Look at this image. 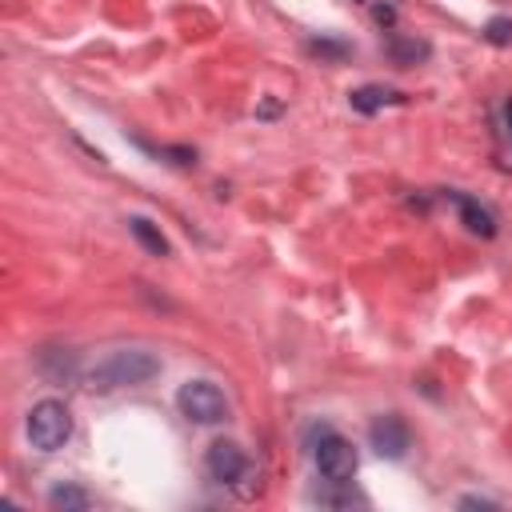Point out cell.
I'll list each match as a JSON object with an SVG mask.
<instances>
[{
    "label": "cell",
    "mask_w": 512,
    "mask_h": 512,
    "mask_svg": "<svg viewBox=\"0 0 512 512\" xmlns=\"http://www.w3.org/2000/svg\"><path fill=\"white\" fill-rule=\"evenodd\" d=\"M485 40L488 45H497V48H505L512 45V16H493L485 25Z\"/></svg>",
    "instance_id": "4fadbf2b"
},
{
    "label": "cell",
    "mask_w": 512,
    "mask_h": 512,
    "mask_svg": "<svg viewBox=\"0 0 512 512\" xmlns=\"http://www.w3.org/2000/svg\"><path fill=\"white\" fill-rule=\"evenodd\" d=\"M308 53H313V56H320V60H333V65H340V60H348V53H353V48H348L345 40L313 36V40H308Z\"/></svg>",
    "instance_id": "7c38bea8"
},
{
    "label": "cell",
    "mask_w": 512,
    "mask_h": 512,
    "mask_svg": "<svg viewBox=\"0 0 512 512\" xmlns=\"http://www.w3.org/2000/svg\"><path fill=\"white\" fill-rule=\"evenodd\" d=\"M448 200L457 205V213H460V220H465L468 233H477V236H485V240L497 236V220H493L488 208H480V200L465 196V193H448Z\"/></svg>",
    "instance_id": "52a82bcc"
},
{
    "label": "cell",
    "mask_w": 512,
    "mask_h": 512,
    "mask_svg": "<svg viewBox=\"0 0 512 512\" xmlns=\"http://www.w3.org/2000/svg\"><path fill=\"white\" fill-rule=\"evenodd\" d=\"M205 468H208V477H213V480H220V485L233 488L253 465H248L245 448H240L236 440H213V445H208V457H205Z\"/></svg>",
    "instance_id": "8992f818"
},
{
    "label": "cell",
    "mask_w": 512,
    "mask_h": 512,
    "mask_svg": "<svg viewBox=\"0 0 512 512\" xmlns=\"http://www.w3.org/2000/svg\"><path fill=\"white\" fill-rule=\"evenodd\" d=\"M376 20H380V25H393V20H397V13H393V8H388V5H380V8H376Z\"/></svg>",
    "instance_id": "e0dca14e"
},
{
    "label": "cell",
    "mask_w": 512,
    "mask_h": 512,
    "mask_svg": "<svg viewBox=\"0 0 512 512\" xmlns=\"http://www.w3.org/2000/svg\"><path fill=\"white\" fill-rule=\"evenodd\" d=\"M128 233L136 236V245L145 248L148 256H168V240H165V233H160L148 216H133V220H128Z\"/></svg>",
    "instance_id": "9c48e42d"
},
{
    "label": "cell",
    "mask_w": 512,
    "mask_h": 512,
    "mask_svg": "<svg viewBox=\"0 0 512 512\" xmlns=\"http://www.w3.org/2000/svg\"><path fill=\"white\" fill-rule=\"evenodd\" d=\"M348 105H353L356 113L373 116L388 105H405V96L393 93V88H385V85H365V88H356V93H348Z\"/></svg>",
    "instance_id": "ba28073f"
},
{
    "label": "cell",
    "mask_w": 512,
    "mask_h": 512,
    "mask_svg": "<svg viewBox=\"0 0 512 512\" xmlns=\"http://www.w3.org/2000/svg\"><path fill=\"white\" fill-rule=\"evenodd\" d=\"M368 445H373V453L385 457V460H405L408 448H413V433H408L405 417L385 413L368 425Z\"/></svg>",
    "instance_id": "5b68a950"
},
{
    "label": "cell",
    "mask_w": 512,
    "mask_h": 512,
    "mask_svg": "<svg viewBox=\"0 0 512 512\" xmlns=\"http://www.w3.org/2000/svg\"><path fill=\"white\" fill-rule=\"evenodd\" d=\"M505 125H508V136H512V100L505 105Z\"/></svg>",
    "instance_id": "ac0fdd59"
},
{
    "label": "cell",
    "mask_w": 512,
    "mask_h": 512,
    "mask_svg": "<svg viewBox=\"0 0 512 512\" xmlns=\"http://www.w3.org/2000/svg\"><path fill=\"white\" fill-rule=\"evenodd\" d=\"M388 56H393L397 65H417V60H425V56H428V45H425V40L393 36V40H388Z\"/></svg>",
    "instance_id": "8fae6325"
},
{
    "label": "cell",
    "mask_w": 512,
    "mask_h": 512,
    "mask_svg": "<svg viewBox=\"0 0 512 512\" xmlns=\"http://www.w3.org/2000/svg\"><path fill=\"white\" fill-rule=\"evenodd\" d=\"M73 437V413L60 400H40V405L28 413V440L40 453H60Z\"/></svg>",
    "instance_id": "7a4b0ae2"
},
{
    "label": "cell",
    "mask_w": 512,
    "mask_h": 512,
    "mask_svg": "<svg viewBox=\"0 0 512 512\" xmlns=\"http://www.w3.org/2000/svg\"><path fill=\"white\" fill-rule=\"evenodd\" d=\"M316 505H336V508H353V505H368L365 497L348 493V485H340V493H316Z\"/></svg>",
    "instance_id": "5bb4252c"
},
{
    "label": "cell",
    "mask_w": 512,
    "mask_h": 512,
    "mask_svg": "<svg viewBox=\"0 0 512 512\" xmlns=\"http://www.w3.org/2000/svg\"><path fill=\"white\" fill-rule=\"evenodd\" d=\"M176 408H180V417L193 420V425H220V420L228 417V400L213 380H188V385H180Z\"/></svg>",
    "instance_id": "3957f363"
},
{
    "label": "cell",
    "mask_w": 512,
    "mask_h": 512,
    "mask_svg": "<svg viewBox=\"0 0 512 512\" xmlns=\"http://www.w3.org/2000/svg\"><path fill=\"white\" fill-rule=\"evenodd\" d=\"M148 148V145H145ZM153 156H168L173 165H180V168H188V165H196V153L193 148H148Z\"/></svg>",
    "instance_id": "9a60e30c"
},
{
    "label": "cell",
    "mask_w": 512,
    "mask_h": 512,
    "mask_svg": "<svg viewBox=\"0 0 512 512\" xmlns=\"http://www.w3.org/2000/svg\"><path fill=\"white\" fill-rule=\"evenodd\" d=\"M460 508H497V500H488V497H460Z\"/></svg>",
    "instance_id": "2e32d148"
},
{
    "label": "cell",
    "mask_w": 512,
    "mask_h": 512,
    "mask_svg": "<svg viewBox=\"0 0 512 512\" xmlns=\"http://www.w3.org/2000/svg\"><path fill=\"white\" fill-rule=\"evenodd\" d=\"M313 457H316V468H320V477L328 480V485H353V477H356V468H360V457H356V448H353V440H345V437H336V433H320V445L313 448Z\"/></svg>",
    "instance_id": "277c9868"
},
{
    "label": "cell",
    "mask_w": 512,
    "mask_h": 512,
    "mask_svg": "<svg viewBox=\"0 0 512 512\" xmlns=\"http://www.w3.org/2000/svg\"><path fill=\"white\" fill-rule=\"evenodd\" d=\"M88 505H93V497L76 485H56L48 493V508H56V512H85Z\"/></svg>",
    "instance_id": "30bf717a"
},
{
    "label": "cell",
    "mask_w": 512,
    "mask_h": 512,
    "mask_svg": "<svg viewBox=\"0 0 512 512\" xmlns=\"http://www.w3.org/2000/svg\"><path fill=\"white\" fill-rule=\"evenodd\" d=\"M156 373H160V360L153 353H145V348H116V353H108L88 373V388H100V393L136 388V385H148Z\"/></svg>",
    "instance_id": "6da1fadb"
}]
</instances>
